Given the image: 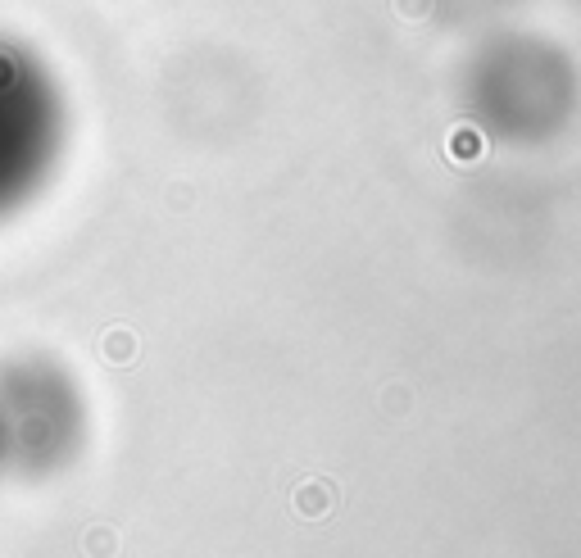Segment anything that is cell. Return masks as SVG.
Returning a JSON list of instances; mask_svg holds the SVG:
<instances>
[{
	"mask_svg": "<svg viewBox=\"0 0 581 558\" xmlns=\"http://www.w3.org/2000/svg\"><path fill=\"white\" fill-rule=\"evenodd\" d=\"M87 409L50 363L0 372V477L46 481L78 463Z\"/></svg>",
	"mask_w": 581,
	"mask_h": 558,
	"instance_id": "cell-1",
	"label": "cell"
},
{
	"mask_svg": "<svg viewBox=\"0 0 581 558\" xmlns=\"http://www.w3.org/2000/svg\"><path fill=\"white\" fill-rule=\"evenodd\" d=\"M41 159V123L28 109L0 105V200L14 196Z\"/></svg>",
	"mask_w": 581,
	"mask_h": 558,
	"instance_id": "cell-2",
	"label": "cell"
}]
</instances>
